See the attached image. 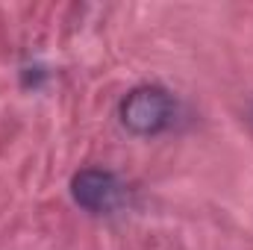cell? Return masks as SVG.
I'll return each instance as SVG.
<instances>
[{"instance_id": "6da1fadb", "label": "cell", "mask_w": 253, "mask_h": 250, "mask_svg": "<svg viewBox=\"0 0 253 250\" xmlns=\"http://www.w3.org/2000/svg\"><path fill=\"white\" fill-rule=\"evenodd\" d=\"M174 118V100L156 85H141L129 91L121 103V124L135 135H156Z\"/></svg>"}, {"instance_id": "7a4b0ae2", "label": "cell", "mask_w": 253, "mask_h": 250, "mask_svg": "<svg viewBox=\"0 0 253 250\" xmlns=\"http://www.w3.org/2000/svg\"><path fill=\"white\" fill-rule=\"evenodd\" d=\"M71 194H74V200H77L83 209L100 215V212H112V209L121 203L124 188L115 180V174L97 171V168H85V171H80V174L74 177Z\"/></svg>"}]
</instances>
